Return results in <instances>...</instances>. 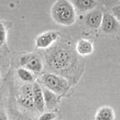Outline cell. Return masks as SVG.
<instances>
[{"label": "cell", "mask_w": 120, "mask_h": 120, "mask_svg": "<svg viewBox=\"0 0 120 120\" xmlns=\"http://www.w3.org/2000/svg\"><path fill=\"white\" fill-rule=\"evenodd\" d=\"M114 110L109 106H102L95 114V120H115Z\"/></svg>", "instance_id": "11"}, {"label": "cell", "mask_w": 120, "mask_h": 120, "mask_svg": "<svg viewBox=\"0 0 120 120\" xmlns=\"http://www.w3.org/2000/svg\"><path fill=\"white\" fill-rule=\"evenodd\" d=\"M33 87V102H34V107L38 111L42 112L45 109V103H44L43 90L38 83L34 82L32 85Z\"/></svg>", "instance_id": "8"}, {"label": "cell", "mask_w": 120, "mask_h": 120, "mask_svg": "<svg viewBox=\"0 0 120 120\" xmlns=\"http://www.w3.org/2000/svg\"><path fill=\"white\" fill-rule=\"evenodd\" d=\"M112 15H113L115 18L117 19L118 22H120V5L115 6L113 8L111 9Z\"/></svg>", "instance_id": "18"}, {"label": "cell", "mask_w": 120, "mask_h": 120, "mask_svg": "<svg viewBox=\"0 0 120 120\" xmlns=\"http://www.w3.org/2000/svg\"><path fill=\"white\" fill-rule=\"evenodd\" d=\"M0 120H7V116L3 112H0Z\"/></svg>", "instance_id": "19"}, {"label": "cell", "mask_w": 120, "mask_h": 120, "mask_svg": "<svg viewBox=\"0 0 120 120\" xmlns=\"http://www.w3.org/2000/svg\"><path fill=\"white\" fill-rule=\"evenodd\" d=\"M19 77L22 81L26 82H31L34 81V75L30 71L26 68H19L17 71Z\"/></svg>", "instance_id": "13"}, {"label": "cell", "mask_w": 120, "mask_h": 120, "mask_svg": "<svg viewBox=\"0 0 120 120\" xmlns=\"http://www.w3.org/2000/svg\"><path fill=\"white\" fill-rule=\"evenodd\" d=\"M56 118V115L54 112H46L39 117L38 120H54Z\"/></svg>", "instance_id": "17"}, {"label": "cell", "mask_w": 120, "mask_h": 120, "mask_svg": "<svg viewBox=\"0 0 120 120\" xmlns=\"http://www.w3.org/2000/svg\"><path fill=\"white\" fill-rule=\"evenodd\" d=\"M43 90V97H44V103L45 107L47 110H51L55 107L58 102V97L55 93L52 92L51 90L45 88Z\"/></svg>", "instance_id": "12"}, {"label": "cell", "mask_w": 120, "mask_h": 120, "mask_svg": "<svg viewBox=\"0 0 120 120\" xmlns=\"http://www.w3.org/2000/svg\"><path fill=\"white\" fill-rule=\"evenodd\" d=\"M53 20L62 26H68L76 20V12L72 3L69 1H57L51 10Z\"/></svg>", "instance_id": "1"}, {"label": "cell", "mask_w": 120, "mask_h": 120, "mask_svg": "<svg viewBox=\"0 0 120 120\" xmlns=\"http://www.w3.org/2000/svg\"><path fill=\"white\" fill-rule=\"evenodd\" d=\"M71 3L74 6L75 9H77L81 12L90 11L97 6V2L93 0H73Z\"/></svg>", "instance_id": "9"}, {"label": "cell", "mask_w": 120, "mask_h": 120, "mask_svg": "<svg viewBox=\"0 0 120 120\" xmlns=\"http://www.w3.org/2000/svg\"><path fill=\"white\" fill-rule=\"evenodd\" d=\"M22 97L33 100V87L30 84H25L21 88Z\"/></svg>", "instance_id": "14"}, {"label": "cell", "mask_w": 120, "mask_h": 120, "mask_svg": "<svg viewBox=\"0 0 120 120\" xmlns=\"http://www.w3.org/2000/svg\"><path fill=\"white\" fill-rule=\"evenodd\" d=\"M42 82L46 88L57 94H63L69 87V82L63 77L59 76L55 74L47 73L42 75Z\"/></svg>", "instance_id": "3"}, {"label": "cell", "mask_w": 120, "mask_h": 120, "mask_svg": "<svg viewBox=\"0 0 120 120\" xmlns=\"http://www.w3.org/2000/svg\"><path fill=\"white\" fill-rule=\"evenodd\" d=\"M19 64L25 67L28 71L34 73H39L42 70V63L41 59L36 55H26L19 59Z\"/></svg>", "instance_id": "4"}, {"label": "cell", "mask_w": 120, "mask_h": 120, "mask_svg": "<svg viewBox=\"0 0 120 120\" xmlns=\"http://www.w3.org/2000/svg\"><path fill=\"white\" fill-rule=\"evenodd\" d=\"M6 38H7V30L4 25L0 22V46L4 44Z\"/></svg>", "instance_id": "16"}, {"label": "cell", "mask_w": 120, "mask_h": 120, "mask_svg": "<svg viewBox=\"0 0 120 120\" xmlns=\"http://www.w3.org/2000/svg\"><path fill=\"white\" fill-rule=\"evenodd\" d=\"M102 15H103V13L100 10L94 9L89 11L88 14L86 15V18H85L86 25L88 27L92 29L99 28L102 23Z\"/></svg>", "instance_id": "7"}, {"label": "cell", "mask_w": 120, "mask_h": 120, "mask_svg": "<svg viewBox=\"0 0 120 120\" xmlns=\"http://www.w3.org/2000/svg\"><path fill=\"white\" fill-rule=\"evenodd\" d=\"M119 26V22L112 15V14L104 13L102 15L101 26H100L102 32H104L105 34H114L118 30Z\"/></svg>", "instance_id": "6"}, {"label": "cell", "mask_w": 120, "mask_h": 120, "mask_svg": "<svg viewBox=\"0 0 120 120\" xmlns=\"http://www.w3.org/2000/svg\"><path fill=\"white\" fill-rule=\"evenodd\" d=\"M59 32L54 31V30H49V31L42 33L36 38V46L38 48H42V49L49 47L59 38Z\"/></svg>", "instance_id": "5"}, {"label": "cell", "mask_w": 120, "mask_h": 120, "mask_svg": "<svg viewBox=\"0 0 120 120\" xmlns=\"http://www.w3.org/2000/svg\"><path fill=\"white\" fill-rule=\"evenodd\" d=\"M94 51V46L91 42L87 39L82 38L79 39L76 43V51L80 55H89Z\"/></svg>", "instance_id": "10"}, {"label": "cell", "mask_w": 120, "mask_h": 120, "mask_svg": "<svg viewBox=\"0 0 120 120\" xmlns=\"http://www.w3.org/2000/svg\"><path fill=\"white\" fill-rule=\"evenodd\" d=\"M72 59L69 51L63 48L53 50L47 56V63L52 68L57 71H63L68 68Z\"/></svg>", "instance_id": "2"}, {"label": "cell", "mask_w": 120, "mask_h": 120, "mask_svg": "<svg viewBox=\"0 0 120 120\" xmlns=\"http://www.w3.org/2000/svg\"><path fill=\"white\" fill-rule=\"evenodd\" d=\"M19 102L22 106H24L26 108H29V109H33L34 107V102L32 99H28V98H23L21 96V98H19Z\"/></svg>", "instance_id": "15"}]
</instances>
